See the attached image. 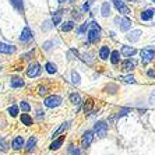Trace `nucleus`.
<instances>
[{
    "mask_svg": "<svg viewBox=\"0 0 155 155\" xmlns=\"http://www.w3.org/2000/svg\"><path fill=\"white\" fill-rule=\"evenodd\" d=\"M108 123L104 122V120H99L94 124V133L97 134L99 138H104L106 134H108Z\"/></svg>",
    "mask_w": 155,
    "mask_h": 155,
    "instance_id": "nucleus-1",
    "label": "nucleus"
},
{
    "mask_svg": "<svg viewBox=\"0 0 155 155\" xmlns=\"http://www.w3.org/2000/svg\"><path fill=\"white\" fill-rule=\"evenodd\" d=\"M61 99L59 95H51V97H48L45 101H43V104H45V106L46 108H58L59 105L61 104Z\"/></svg>",
    "mask_w": 155,
    "mask_h": 155,
    "instance_id": "nucleus-2",
    "label": "nucleus"
},
{
    "mask_svg": "<svg viewBox=\"0 0 155 155\" xmlns=\"http://www.w3.org/2000/svg\"><path fill=\"white\" fill-rule=\"evenodd\" d=\"M92 140H94V131H91V130L84 131L83 138H81V145H83V148L87 150V148L92 144Z\"/></svg>",
    "mask_w": 155,
    "mask_h": 155,
    "instance_id": "nucleus-3",
    "label": "nucleus"
},
{
    "mask_svg": "<svg viewBox=\"0 0 155 155\" xmlns=\"http://www.w3.org/2000/svg\"><path fill=\"white\" fill-rule=\"evenodd\" d=\"M115 24L120 28V31H129L130 27H131V21L129 18H120V17H116L115 18Z\"/></svg>",
    "mask_w": 155,
    "mask_h": 155,
    "instance_id": "nucleus-4",
    "label": "nucleus"
},
{
    "mask_svg": "<svg viewBox=\"0 0 155 155\" xmlns=\"http://www.w3.org/2000/svg\"><path fill=\"white\" fill-rule=\"evenodd\" d=\"M140 54H141V60L144 61V63H148V61H151L155 58V49L145 48V49H143L140 52Z\"/></svg>",
    "mask_w": 155,
    "mask_h": 155,
    "instance_id": "nucleus-5",
    "label": "nucleus"
},
{
    "mask_svg": "<svg viewBox=\"0 0 155 155\" xmlns=\"http://www.w3.org/2000/svg\"><path fill=\"white\" fill-rule=\"evenodd\" d=\"M41 73V64L39 63H32V64H29L28 67H27V76L28 77H36L39 76Z\"/></svg>",
    "mask_w": 155,
    "mask_h": 155,
    "instance_id": "nucleus-6",
    "label": "nucleus"
},
{
    "mask_svg": "<svg viewBox=\"0 0 155 155\" xmlns=\"http://www.w3.org/2000/svg\"><path fill=\"white\" fill-rule=\"evenodd\" d=\"M113 4H115L116 10L120 11V13H123V14H129V13H130L129 7L124 4V2H123V0H113Z\"/></svg>",
    "mask_w": 155,
    "mask_h": 155,
    "instance_id": "nucleus-7",
    "label": "nucleus"
},
{
    "mask_svg": "<svg viewBox=\"0 0 155 155\" xmlns=\"http://www.w3.org/2000/svg\"><path fill=\"white\" fill-rule=\"evenodd\" d=\"M14 52H15V46H13V45H8V43H4V42H0V53L13 54Z\"/></svg>",
    "mask_w": 155,
    "mask_h": 155,
    "instance_id": "nucleus-8",
    "label": "nucleus"
},
{
    "mask_svg": "<svg viewBox=\"0 0 155 155\" xmlns=\"http://www.w3.org/2000/svg\"><path fill=\"white\" fill-rule=\"evenodd\" d=\"M99 34H101V29H97V28H91L90 31H88V41H90L91 43L97 42V41L99 39Z\"/></svg>",
    "mask_w": 155,
    "mask_h": 155,
    "instance_id": "nucleus-9",
    "label": "nucleus"
},
{
    "mask_svg": "<svg viewBox=\"0 0 155 155\" xmlns=\"http://www.w3.org/2000/svg\"><path fill=\"white\" fill-rule=\"evenodd\" d=\"M29 39H32V31H31L28 27H25V28L22 29L21 35H20V41H21V42H27V41H29Z\"/></svg>",
    "mask_w": 155,
    "mask_h": 155,
    "instance_id": "nucleus-10",
    "label": "nucleus"
},
{
    "mask_svg": "<svg viewBox=\"0 0 155 155\" xmlns=\"http://www.w3.org/2000/svg\"><path fill=\"white\" fill-rule=\"evenodd\" d=\"M122 54L124 56V58H131V56H134L136 54V49L134 48H131V46H122Z\"/></svg>",
    "mask_w": 155,
    "mask_h": 155,
    "instance_id": "nucleus-11",
    "label": "nucleus"
},
{
    "mask_svg": "<svg viewBox=\"0 0 155 155\" xmlns=\"http://www.w3.org/2000/svg\"><path fill=\"white\" fill-rule=\"evenodd\" d=\"M141 34H143V32H141L140 29H134V31L129 32V35H127V39H129L130 42H137V41L140 39Z\"/></svg>",
    "mask_w": 155,
    "mask_h": 155,
    "instance_id": "nucleus-12",
    "label": "nucleus"
},
{
    "mask_svg": "<svg viewBox=\"0 0 155 155\" xmlns=\"http://www.w3.org/2000/svg\"><path fill=\"white\" fill-rule=\"evenodd\" d=\"M24 80L21 78V77H13L10 81V85L11 88H21V87H24Z\"/></svg>",
    "mask_w": 155,
    "mask_h": 155,
    "instance_id": "nucleus-13",
    "label": "nucleus"
},
{
    "mask_svg": "<svg viewBox=\"0 0 155 155\" xmlns=\"http://www.w3.org/2000/svg\"><path fill=\"white\" fill-rule=\"evenodd\" d=\"M11 147L14 148V150H20V148L24 147V138H22V136H17L13 140V143H11Z\"/></svg>",
    "mask_w": 155,
    "mask_h": 155,
    "instance_id": "nucleus-14",
    "label": "nucleus"
},
{
    "mask_svg": "<svg viewBox=\"0 0 155 155\" xmlns=\"http://www.w3.org/2000/svg\"><path fill=\"white\" fill-rule=\"evenodd\" d=\"M154 15H155V10H154V8H148V10H145V11H143V13H141V20H143V21H150Z\"/></svg>",
    "mask_w": 155,
    "mask_h": 155,
    "instance_id": "nucleus-15",
    "label": "nucleus"
},
{
    "mask_svg": "<svg viewBox=\"0 0 155 155\" xmlns=\"http://www.w3.org/2000/svg\"><path fill=\"white\" fill-rule=\"evenodd\" d=\"M61 17H63V11L61 10H58V11H54V13H52V22H53L54 25L60 24Z\"/></svg>",
    "mask_w": 155,
    "mask_h": 155,
    "instance_id": "nucleus-16",
    "label": "nucleus"
},
{
    "mask_svg": "<svg viewBox=\"0 0 155 155\" xmlns=\"http://www.w3.org/2000/svg\"><path fill=\"white\" fill-rule=\"evenodd\" d=\"M63 141H64V136H61V137H59L58 140H54L53 143L51 144V151H56V150H59V148L61 147V144H63Z\"/></svg>",
    "mask_w": 155,
    "mask_h": 155,
    "instance_id": "nucleus-17",
    "label": "nucleus"
},
{
    "mask_svg": "<svg viewBox=\"0 0 155 155\" xmlns=\"http://www.w3.org/2000/svg\"><path fill=\"white\" fill-rule=\"evenodd\" d=\"M20 119H21V122H22V124H25V126H32V123H34V120H32V117L28 115V113H22L21 116H20Z\"/></svg>",
    "mask_w": 155,
    "mask_h": 155,
    "instance_id": "nucleus-18",
    "label": "nucleus"
},
{
    "mask_svg": "<svg viewBox=\"0 0 155 155\" xmlns=\"http://www.w3.org/2000/svg\"><path fill=\"white\" fill-rule=\"evenodd\" d=\"M101 14H102V17H108L110 14V4H109V2H104L102 3Z\"/></svg>",
    "mask_w": 155,
    "mask_h": 155,
    "instance_id": "nucleus-19",
    "label": "nucleus"
},
{
    "mask_svg": "<svg viewBox=\"0 0 155 155\" xmlns=\"http://www.w3.org/2000/svg\"><path fill=\"white\" fill-rule=\"evenodd\" d=\"M110 56V52H109V46H102L101 49H99V58L102 59V60H106V59Z\"/></svg>",
    "mask_w": 155,
    "mask_h": 155,
    "instance_id": "nucleus-20",
    "label": "nucleus"
},
{
    "mask_svg": "<svg viewBox=\"0 0 155 155\" xmlns=\"http://www.w3.org/2000/svg\"><path fill=\"white\" fill-rule=\"evenodd\" d=\"M122 67H123V70H126V71H130V70H133L134 67H136V63H134L133 60L127 59V60H124V61L122 63Z\"/></svg>",
    "mask_w": 155,
    "mask_h": 155,
    "instance_id": "nucleus-21",
    "label": "nucleus"
},
{
    "mask_svg": "<svg viewBox=\"0 0 155 155\" xmlns=\"http://www.w3.org/2000/svg\"><path fill=\"white\" fill-rule=\"evenodd\" d=\"M35 145H36V137H29V140H28V143H27V145H25V151L27 152H31L35 148Z\"/></svg>",
    "mask_w": 155,
    "mask_h": 155,
    "instance_id": "nucleus-22",
    "label": "nucleus"
},
{
    "mask_svg": "<svg viewBox=\"0 0 155 155\" xmlns=\"http://www.w3.org/2000/svg\"><path fill=\"white\" fill-rule=\"evenodd\" d=\"M70 102H71L73 105H81V97H80V94H77V92H73V94H70Z\"/></svg>",
    "mask_w": 155,
    "mask_h": 155,
    "instance_id": "nucleus-23",
    "label": "nucleus"
},
{
    "mask_svg": "<svg viewBox=\"0 0 155 155\" xmlns=\"http://www.w3.org/2000/svg\"><path fill=\"white\" fill-rule=\"evenodd\" d=\"M110 61H112V64H117V63L120 61V53H119V51L110 52Z\"/></svg>",
    "mask_w": 155,
    "mask_h": 155,
    "instance_id": "nucleus-24",
    "label": "nucleus"
},
{
    "mask_svg": "<svg viewBox=\"0 0 155 155\" xmlns=\"http://www.w3.org/2000/svg\"><path fill=\"white\" fill-rule=\"evenodd\" d=\"M11 4L15 7V10H18L20 13H24V4H22V0H10Z\"/></svg>",
    "mask_w": 155,
    "mask_h": 155,
    "instance_id": "nucleus-25",
    "label": "nucleus"
},
{
    "mask_svg": "<svg viewBox=\"0 0 155 155\" xmlns=\"http://www.w3.org/2000/svg\"><path fill=\"white\" fill-rule=\"evenodd\" d=\"M92 108H94V101H92L91 98H88V99L85 101V104H84V112L90 113L91 110H92Z\"/></svg>",
    "mask_w": 155,
    "mask_h": 155,
    "instance_id": "nucleus-26",
    "label": "nucleus"
},
{
    "mask_svg": "<svg viewBox=\"0 0 155 155\" xmlns=\"http://www.w3.org/2000/svg\"><path fill=\"white\" fill-rule=\"evenodd\" d=\"M45 69H46V71L49 73V74H54V73L58 71V67H56V64L51 63V61H48L46 64H45Z\"/></svg>",
    "mask_w": 155,
    "mask_h": 155,
    "instance_id": "nucleus-27",
    "label": "nucleus"
},
{
    "mask_svg": "<svg viewBox=\"0 0 155 155\" xmlns=\"http://www.w3.org/2000/svg\"><path fill=\"white\" fill-rule=\"evenodd\" d=\"M69 124H70V122H66V123H63V124H61V126L59 127V129L56 130V131H54L53 134H52V137H56V136H59V134H60V133H63V131H64V130L67 129V127H69Z\"/></svg>",
    "mask_w": 155,
    "mask_h": 155,
    "instance_id": "nucleus-28",
    "label": "nucleus"
},
{
    "mask_svg": "<svg viewBox=\"0 0 155 155\" xmlns=\"http://www.w3.org/2000/svg\"><path fill=\"white\" fill-rule=\"evenodd\" d=\"M73 28H74V22L73 21H67L61 25V31H63V32H69V31H71Z\"/></svg>",
    "mask_w": 155,
    "mask_h": 155,
    "instance_id": "nucleus-29",
    "label": "nucleus"
},
{
    "mask_svg": "<svg viewBox=\"0 0 155 155\" xmlns=\"http://www.w3.org/2000/svg\"><path fill=\"white\" fill-rule=\"evenodd\" d=\"M81 59H83V61H85L87 64H92V61H94V54L92 53H85L81 56Z\"/></svg>",
    "mask_w": 155,
    "mask_h": 155,
    "instance_id": "nucleus-30",
    "label": "nucleus"
},
{
    "mask_svg": "<svg viewBox=\"0 0 155 155\" xmlns=\"http://www.w3.org/2000/svg\"><path fill=\"white\" fill-rule=\"evenodd\" d=\"M91 27V22H84L81 27H78V29H77V32H78V35H83L84 32H85L87 29Z\"/></svg>",
    "mask_w": 155,
    "mask_h": 155,
    "instance_id": "nucleus-31",
    "label": "nucleus"
},
{
    "mask_svg": "<svg viewBox=\"0 0 155 155\" xmlns=\"http://www.w3.org/2000/svg\"><path fill=\"white\" fill-rule=\"evenodd\" d=\"M7 110H8V113H10V116H13V117H15V116L18 115V106L17 105H11Z\"/></svg>",
    "mask_w": 155,
    "mask_h": 155,
    "instance_id": "nucleus-32",
    "label": "nucleus"
},
{
    "mask_svg": "<svg viewBox=\"0 0 155 155\" xmlns=\"http://www.w3.org/2000/svg\"><path fill=\"white\" fill-rule=\"evenodd\" d=\"M80 81H81V80H80L78 73H77V71H71V83L76 84V85H78Z\"/></svg>",
    "mask_w": 155,
    "mask_h": 155,
    "instance_id": "nucleus-33",
    "label": "nucleus"
},
{
    "mask_svg": "<svg viewBox=\"0 0 155 155\" xmlns=\"http://www.w3.org/2000/svg\"><path fill=\"white\" fill-rule=\"evenodd\" d=\"M20 108H21L24 112H29V110H31V105L25 101H21L20 102Z\"/></svg>",
    "mask_w": 155,
    "mask_h": 155,
    "instance_id": "nucleus-34",
    "label": "nucleus"
},
{
    "mask_svg": "<svg viewBox=\"0 0 155 155\" xmlns=\"http://www.w3.org/2000/svg\"><path fill=\"white\" fill-rule=\"evenodd\" d=\"M106 92H110V94H115L116 91H117V85H115V84H110V85H108L106 88Z\"/></svg>",
    "mask_w": 155,
    "mask_h": 155,
    "instance_id": "nucleus-35",
    "label": "nucleus"
},
{
    "mask_svg": "<svg viewBox=\"0 0 155 155\" xmlns=\"http://www.w3.org/2000/svg\"><path fill=\"white\" fill-rule=\"evenodd\" d=\"M120 80H123L124 83H136V78H134V76H126V77H120Z\"/></svg>",
    "mask_w": 155,
    "mask_h": 155,
    "instance_id": "nucleus-36",
    "label": "nucleus"
},
{
    "mask_svg": "<svg viewBox=\"0 0 155 155\" xmlns=\"http://www.w3.org/2000/svg\"><path fill=\"white\" fill-rule=\"evenodd\" d=\"M52 45H53V41H46V42H43V49L45 51H51L52 49Z\"/></svg>",
    "mask_w": 155,
    "mask_h": 155,
    "instance_id": "nucleus-37",
    "label": "nucleus"
},
{
    "mask_svg": "<svg viewBox=\"0 0 155 155\" xmlns=\"http://www.w3.org/2000/svg\"><path fill=\"white\" fill-rule=\"evenodd\" d=\"M129 112H130V109H129V108H123V109H120V112L117 113V117H122V116H126Z\"/></svg>",
    "mask_w": 155,
    "mask_h": 155,
    "instance_id": "nucleus-38",
    "label": "nucleus"
},
{
    "mask_svg": "<svg viewBox=\"0 0 155 155\" xmlns=\"http://www.w3.org/2000/svg\"><path fill=\"white\" fill-rule=\"evenodd\" d=\"M148 102H150V105L155 106V90L151 92V95H150V99H148Z\"/></svg>",
    "mask_w": 155,
    "mask_h": 155,
    "instance_id": "nucleus-39",
    "label": "nucleus"
},
{
    "mask_svg": "<svg viewBox=\"0 0 155 155\" xmlns=\"http://www.w3.org/2000/svg\"><path fill=\"white\" fill-rule=\"evenodd\" d=\"M69 151L71 152V155H80V150L78 148H73V145L69 147Z\"/></svg>",
    "mask_w": 155,
    "mask_h": 155,
    "instance_id": "nucleus-40",
    "label": "nucleus"
},
{
    "mask_svg": "<svg viewBox=\"0 0 155 155\" xmlns=\"http://www.w3.org/2000/svg\"><path fill=\"white\" fill-rule=\"evenodd\" d=\"M53 25H54V24H52L51 21H46V22H45V25L42 27V29H43V31H48V29H51Z\"/></svg>",
    "mask_w": 155,
    "mask_h": 155,
    "instance_id": "nucleus-41",
    "label": "nucleus"
},
{
    "mask_svg": "<svg viewBox=\"0 0 155 155\" xmlns=\"http://www.w3.org/2000/svg\"><path fill=\"white\" fill-rule=\"evenodd\" d=\"M0 150H2V151H6V150H7V144L4 143L3 138H0Z\"/></svg>",
    "mask_w": 155,
    "mask_h": 155,
    "instance_id": "nucleus-42",
    "label": "nucleus"
},
{
    "mask_svg": "<svg viewBox=\"0 0 155 155\" xmlns=\"http://www.w3.org/2000/svg\"><path fill=\"white\" fill-rule=\"evenodd\" d=\"M38 92H39V95L46 94V87H39V90H38Z\"/></svg>",
    "mask_w": 155,
    "mask_h": 155,
    "instance_id": "nucleus-43",
    "label": "nucleus"
},
{
    "mask_svg": "<svg viewBox=\"0 0 155 155\" xmlns=\"http://www.w3.org/2000/svg\"><path fill=\"white\" fill-rule=\"evenodd\" d=\"M36 116H38V119H42L43 117V110L38 109V110H36Z\"/></svg>",
    "mask_w": 155,
    "mask_h": 155,
    "instance_id": "nucleus-44",
    "label": "nucleus"
},
{
    "mask_svg": "<svg viewBox=\"0 0 155 155\" xmlns=\"http://www.w3.org/2000/svg\"><path fill=\"white\" fill-rule=\"evenodd\" d=\"M148 77H151V78H155V70H148Z\"/></svg>",
    "mask_w": 155,
    "mask_h": 155,
    "instance_id": "nucleus-45",
    "label": "nucleus"
},
{
    "mask_svg": "<svg viewBox=\"0 0 155 155\" xmlns=\"http://www.w3.org/2000/svg\"><path fill=\"white\" fill-rule=\"evenodd\" d=\"M32 54H34V51L29 52V53H27V54H24V56H22V59H29V56H32Z\"/></svg>",
    "mask_w": 155,
    "mask_h": 155,
    "instance_id": "nucleus-46",
    "label": "nucleus"
},
{
    "mask_svg": "<svg viewBox=\"0 0 155 155\" xmlns=\"http://www.w3.org/2000/svg\"><path fill=\"white\" fill-rule=\"evenodd\" d=\"M88 8H90V3H85V4L83 6V10H84V11H87Z\"/></svg>",
    "mask_w": 155,
    "mask_h": 155,
    "instance_id": "nucleus-47",
    "label": "nucleus"
},
{
    "mask_svg": "<svg viewBox=\"0 0 155 155\" xmlns=\"http://www.w3.org/2000/svg\"><path fill=\"white\" fill-rule=\"evenodd\" d=\"M58 2H59V3H64L66 0H58Z\"/></svg>",
    "mask_w": 155,
    "mask_h": 155,
    "instance_id": "nucleus-48",
    "label": "nucleus"
},
{
    "mask_svg": "<svg viewBox=\"0 0 155 155\" xmlns=\"http://www.w3.org/2000/svg\"><path fill=\"white\" fill-rule=\"evenodd\" d=\"M74 2H76V0H70V3H74Z\"/></svg>",
    "mask_w": 155,
    "mask_h": 155,
    "instance_id": "nucleus-49",
    "label": "nucleus"
},
{
    "mask_svg": "<svg viewBox=\"0 0 155 155\" xmlns=\"http://www.w3.org/2000/svg\"><path fill=\"white\" fill-rule=\"evenodd\" d=\"M134 2H138V0H134Z\"/></svg>",
    "mask_w": 155,
    "mask_h": 155,
    "instance_id": "nucleus-50",
    "label": "nucleus"
},
{
    "mask_svg": "<svg viewBox=\"0 0 155 155\" xmlns=\"http://www.w3.org/2000/svg\"><path fill=\"white\" fill-rule=\"evenodd\" d=\"M152 2H154V3H155V0H152Z\"/></svg>",
    "mask_w": 155,
    "mask_h": 155,
    "instance_id": "nucleus-51",
    "label": "nucleus"
},
{
    "mask_svg": "<svg viewBox=\"0 0 155 155\" xmlns=\"http://www.w3.org/2000/svg\"><path fill=\"white\" fill-rule=\"evenodd\" d=\"M0 69H2V67H0Z\"/></svg>",
    "mask_w": 155,
    "mask_h": 155,
    "instance_id": "nucleus-52",
    "label": "nucleus"
}]
</instances>
